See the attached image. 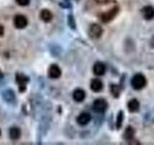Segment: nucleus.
<instances>
[{
  "label": "nucleus",
  "mask_w": 154,
  "mask_h": 145,
  "mask_svg": "<svg viewBox=\"0 0 154 145\" xmlns=\"http://www.w3.org/2000/svg\"><path fill=\"white\" fill-rule=\"evenodd\" d=\"M131 85L135 90H142L146 85V79L143 74H136L131 79Z\"/></svg>",
  "instance_id": "f257e3e1"
},
{
  "label": "nucleus",
  "mask_w": 154,
  "mask_h": 145,
  "mask_svg": "<svg viewBox=\"0 0 154 145\" xmlns=\"http://www.w3.org/2000/svg\"><path fill=\"white\" fill-rule=\"evenodd\" d=\"M118 13H119V7H114L111 10H109L108 12H105L103 14H100V19L105 23L110 22L112 19H114V18H116V16L118 14Z\"/></svg>",
  "instance_id": "f03ea898"
},
{
  "label": "nucleus",
  "mask_w": 154,
  "mask_h": 145,
  "mask_svg": "<svg viewBox=\"0 0 154 145\" xmlns=\"http://www.w3.org/2000/svg\"><path fill=\"white\" fill-rule=\"evenodd\" d=\"M102 33H103V29L99 25V24L94 23L90 26L89 36L91 39H99L101 36H102Z\"/></svg>",
  "instance_id": "7ed1b4c3"
},
{
  "label": "nucleus",
  "mask_w": 154,
  "mask_h": 145,
  "mask_svg": "<svg viewBox=\"0 0 154 145\" xmlns=\"http://www.w3.org/2000/svg\"><path fill=\"white\" fill-rule=\"evenodd\" d=\"M93 108H94V110L95 111V112L103 113V112H105V110L108 108L107 102H106L104 99H97V100L94 101Z\"/></svg>",
  "instance_id": "20e7f679"
},
{
  "label": "nucleus",
  "mask_w": 154,
  "mask_h": 145,
  "mask_svg": "<svg viewBox=\"0 0 154 145\" xmlns=\"http://www.w3.org/2000/svg\"><path fill=\"white\" fill-rule=\"evenodd\" d=\"M14 24L17 29H23L27 26L28 21L25 16H23V14H17L14 18Z\"/></svg>",
  "instance_id": "39448f33"
},
{
  "label": "nucleus",
  "mask_w": 154,
  "mask_h": 145,
  "mask_svg": "<svg viewBox=\"0 0 154 145\" xmlns=\"http://www.w3.org/2000/svg\"><path fill=\"white\" fill-rule=\"evenodd\" d=\"M61 75H62L61 69L59 68V66H57L56 64H52L49 67V69H48V76L52 79H59Z\"/></svg>",
  "instance_id": "423d86ee"
},
{
  "label": "nucleus",
  "mask_w": 154,
  "mask_h": 145,
  "mask_svg": "<svg viewBox=\"0 0 154 145\" xmlns=\"http://www.w3.org/2000/svg\"><path fill=\"white\" fill-rule=\"evenodd\" d=\"M29 81V77L22 74H17V82L19 85V92H24L26 89V83Z\"/></svg>",
  "instance_id": "0eeeda50"
},
{
  "label": "nucleus",
  "mask_w": 154,
  "mask_h": 145,
  "mask_svg": "<svg viewBox=\"0 0 154 145\" xmlns=\"http://www.w3.org/2000/svg\"><path fill=\"white\" fill-rule=\"evenodd\" d=\"M142 14L143 18L146 21H151L154 18V7L148 5V6H144L142 9Z\"/></svg>",
  "instance_id": "6e6552de"
},
{
  "label": "nucleus",
  "mask_w": 154,
  "mask_h": 145,
  "mask_svg": "<svg viewBox=\"0 0 154 145\" xmlns=\"http://www.w3.org/2000/svg\"><path fill=\"white\" fill-rule=\"evenodd\" d=\"M91 119V116L90 113L83 112V113H81L78 117H77L76 121L80 126H86V125H88L90 123Z\"/></svg>",
  "instance_id": "1a4fd4ad"
},
{
  "label": "nucleus",
  "mask_w": 154,
  "mask_h": 145,
  "mask_svg": "<svg viewBox=\"0 0 154 145\" xmlns=\"http://www.w3.org/2000/svg\"><path fill=\"white\" fill-rule=\"evenodd\" d=\"M94 74L95 76H103L106 72V66L102 62H96L94 65Z\"/></svg>",
  "instance_id": "9d476101"
},
{
  "label": "nucleus",
  "mask_w": 154,
  "mask_h": 145,
  "mask_svg": "<svg viewBox=\"0 0 154 145\" xmlns=\"http://www.w3.org/2000/svg\"><path fill=\"white\" fill-rule=\"evenodd\" d=\"M2 98L5 102L7 103H14L16 101V95H14V92L13 90H5L3 93H2Z\"/></svg>",
  "instance_id": "9b49d317"
},
{
  "label": "nucleus",
  "mask_w": 154,
  "mask_h": 145,
  "mask_svg": "<svg viewBox=\"0 0 154 145\" xmlns=\"http://www.w3.org/2000/svg\"><path fill=\"white\" fill-rule=\"evenodd\" d=\"M102 88H103V83L100 79H94L91 81V89L94 92H96V93H97V92H100L102 90Z\"/></svg>",
  "instance_id": "f8f14e48"
},
{
  "label": "nucleus",
  "mask_w": 154,
  "mask_h": 145,
  "mask_svg": "<svg viewBox=\"0 0 154 145\" xmlns=\"http://www.w3.org/2000/svg\"><path fill=\"white\" fill-rule=\"evenodd\" d=\"M72 97H73V100L77 103H80V102H83L86 98V93L84 90L82 89H76L73 94H72Z\"/></svg>",
  "instance_id": "ddd939ff"
},
{
  "label": "nucleus",
  "mask_w": 154,
  "mask_h": 145,
  "mask_svg": "<svg viewBox=\"0 0 154 145\" xmlns=\"http://www.w3.org/2000/svg\"><path fill=\"white\" fill-rule=\"evenodd\" d=\"M128 110L130 112H137L140 109V102L137 99H132L128 102L127 105Z\"/></svg>",
  "instance_id": "4468645a"
},
{
  "label": "nucleus",
  "mask_w": 154,
  "mask_h": 145,
  "mask_svg": "<svg viewBox=\"0 0 154 145\" xmlns=\"http://www.w3.org/2000/svg\"><path fill=\"white\" fill-rule=\"evenodd\" d=\"M9 134H10V138H11L12 140H17L21 135V130H19L17 127H13V128L10 129Z\"/></svg>",
  "instance_id": "2eb2a0df"
},
{
  "label": "nucleus",
  "mask_w": 154,
  "mask_h": 145,
  "mask_svg": "<svg viewBox=\"0 0 154 145\" xmlns=\"http://www.w3.org/2000/svg\"><path fill=\"white\" fill-rule=\"evenodd\" d=\"M40 17L42 18V21H43L45 22H49V21H51V19L53 18V14H52V13L49 11V10L45 9V10H42V11L41 12Z\"/></svg>",
  "instance_id": "dca6fc26"
},
{
  "label": "nucleus",
  "mask_w": 154,
  "mask_h": 145,
  "mask_svg": "<svg viewBox=\"0 0 154 145\" xmlns=\"http://www.w3.org/2000/svg\"><path fill=\"white\" fill-rule=\"evenodd\" d=\"M134 135H135V130L131 127V126H128V127L125 129V132H124V139L127 140V141H131V140L134 138Z\"/></svg>",
  "instance_id": "f3484780"
},
{
  "label": "nucleus",
  "mask_w": 154,
  "mask_h": 145,
  "mask_svg": "<svg viewBox=\"0 0 154 145\" xmlns=\"http://www.w3.org/2000/svg\"><path fill=\"white\" fill-rule=\"evenodd\" d=\"M123 118H124V113L122 110H120L118 116H117V123H116V126H117V129L119 130L122 128V125L123 123Z\"/></svg>",
  "instance_id": "a211bd4d"
},
{
  "label": "nucleus",
  "mask_w": 154,
  "mask_h": 145,
  "mask_svg": "<svg viewBox=\"0 0 154 145\" xmlns=\"http://www.w3.org/2000/svg\"><path fill=\"white\" fill-rule=\"evenodd\" d=\"M111 92H112V94L114 95L115 98H118L119 96V93H120V87L119 85H111Z\"/></svg>",
  "instance_id": "6ab92c4d"
},
{
  "label": "nucleus",
  "mask_w": 154,
  "mask_h": 145,
  "mask_svg": "<svg viewBox=\"0 0 154 145\" xmlns=\"http://www.w3.org/2000/svg\"><path fill=\"white\" fill-rule=\"evenodd\" d=\"M16 2L20 6H27L30 3V0H16Z\"/></svg>",
  "instance_id": "aec40b11"
},
{
  "label": "nucleus",
  "mask_w": 154,
  "mask_h": 145,
  "mask_svg": "<svg viewBox=\"0 0 154 145\" xmlns=\"http://www.w3.org/2000/svg\"><path fill=\"white\" fill-rule=\"evenodd\" d=\"M69 24L72 29H75V21H74V19H73V18H72L71 14L69 16Z\"/></svg>",
  "instance_id": "412c9836"
},
{
  "label": "nucleus",
  "mask_w": 154,
  "mask_h": 145,
  "mask_svg": "<svg viewBox=\"0 0 154 145\" xmlns=\"http://www.w3.org/2000/svg\"><path fill=\"white\" fill-rule=\"evenodd\" d=\"M3 34H4V27H3V25L0 24V37L3 36Z\"/></svg>",
  "instance_id": "4be33fe9"
},
{
  "label": "nucleus",
  "mask_w": 154,
  "mask_h": 145,
  "mask_svg": "<svg viewBox=\"0 0 154 145\" xmlns=\"http://www.w3.org/2000/svg\"><path fill=\"white\" fill-rule=\"evenodd\" d=\"M150 47L152 48H154V36H152L151 40H150Z\"/></svg>",
  "instance_id": "5701e85b"
},
{
  "label": "nucleus",
  "mask_w": 154,
  "mask_h": 145,
  "mask_svg": "<svg viewBox=\"0 0 154 145\" xmlns=\"http://www.w3.org/2000/svg\"><path fill=\"white\" fill-rule=\"evenodd\" d=\"M2 77H3V74H2V72L0 71V79H2Z\"/></svg>",
  "instance_id": "b1692460"
},
{
  "label": "nucleus",
  "mask_w": 154,
  "mask_h": 145,
  "mask_svg": "<svg viewBox=\"0 0 154 145\" xmlns=\"http://www.w3.org/2000/svg\"><path fill=\"white\" fill-rule=\"evenodd\" d=\"M0 135H1V130H0Z\"/></svg>",
  "instance_id": "393cba45"
}]
</instances>
